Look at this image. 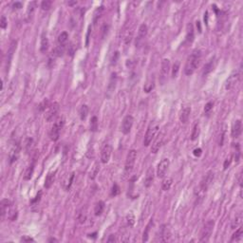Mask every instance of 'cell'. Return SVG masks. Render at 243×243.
Returning a JSON list of instances; mask_svg holds the SVG:
<instances>
[{"label":"cell","mask_w":243,"mask_h":243,"mask_svg":"<svg viewBox=\"0 0 243 243\" xmlns=\"http://www.w3.org/2000/svg\"><path fill=\"white\" fill-rule=\"evenodd\" d=\"M133 123H134V118L131 115H126L123 120L122 126H121V131L124 135H127L130 131H131V128L133 126Z\"/></svg>","instance_id":"cell-9"},{"label":"cell","mask_w":243,"mask_h":243,"mask_svg":"<svg viewBox=\"0 0 243 243\" xmlns=\"http://www.w3.org/2000/svg\"><path fill=\"white\" fill-rule=\"evenodd\" d=\"M12 206V202L11 200H9L8 199H4L0 202V213H1V217L4 218L5 216L8 214V212H10V208Z\"/></svg>","instance_id":"cell-15"},{"label":"cell","mask_w":243,"mask_h":243,"mask_svg":"<svg viewBox=\"0 0 243 243\" xmlns=\"http://www.w3.org/2000/svg\"><path fill=\"white\" fill-rule=\"evenodd\" d=\"M153 226V219H150L149 220V222L147 223V225L143 231V242H146L148 241V236H149V233H150V230Z\"/></svg>","instance_id":"cell-25"},{"label":"cell","mask_w":243,"mask_h":243,"mask_svg":"<svg viewBox=\"0 0 243 243\" xmlns=\"http://www.w3.org/2000/svg\"><path fill=\"white\" fill-rule=\"evenodd\" d=\"M86 217H87V214H86V207H83V208L79 211L78 216H77V218H78L79 223H81V224L85 223L86 220Z\"/></svg>","instance_id":"cell-31"},{"label":"cell","mask_w":243,"mask_h":243,"mask_svg":"<svg viewBox=\"0 0 243 243\" xmlns=\"http://www.w3.org/2000/svg\"><path fill=\"white\" fill-rule=\"evenodd\" d=\"M76 4H77V1H68V5H69V6L76 5Z\"/></svg>","instance_id":"cell-59"},{"label":"cell","mask_w":243,"mask_h":243,"mask_svg":"<svg viewBox=\"0 0 243 243\" xmlns=\"http://www.w3.org/2000/svg\"><path fill=\"white\" fill-rule=\"evenodd\" d=\"M169 164H170V161L168 159H162L159 164H158V167H157V176L159 178H163L168 170V167H169Z\"/></svg>","instance_id":"cell-11"},{"label":"cell","mask_w":243,"mask_h":243,"mask_svg":"<svg viewBox=\"0 0 243 243\" xmlns=\"http://www.w3.org/2000/svg\"><path fill=\"white\" fill-rule=\"evenodd\" d=\"M193 154H194V156H196V157H200L201 154H202L201 148H196L195 150L193 151Z\"/></svg>","instance_id":"cell-53"},{"label":"cell","mask_w":243,"mask_h":243,"mask_svg":"<svg viewBox=\"0 0 243 243\" xmlns=\"http://www.w3.org/2000/svg\"><path fill=\"white\" fill-rule=\"evenodd\" d=\"M88 114V106L86 105H83L79 109V116L82 121L86 120Z\"/></svg>","instance_id":"cell-32"},{"label":"cell","mask_w":243,"mask_h":243,"mask_svg":"<svg viewBox=\"0 0 243 243\" xmlns=\"http://www.w3.org/2000/svg\"><path fill=\"white\" fill-rule=\"evenodd\" d=\"M35 8H36V1H32V2L29 3L28 12H27V13H28V16H30V15L33 13V12H34Z\"/></svg>","instance_id":"cell-45"},{"label":"cell","mask_w":243,"mask_h":243,"mask_svg":"<svg viewBox=\"0 0 243 243\" xmlns=\"http://www.w3.org/2000/svg\"><path fill=\"white\" fill-rule=\"evenodd\" d=\"M21 8H22V3H21V2H15V3H13V9L18 10V9H21Z\"/></svg>","instance_id":"cell-57"},{"label":"cell","mask_w":243,"mask_h":243,"mask_svg":"<svg viewBox=\"0 0 243 243\" xmlns=\"http://www.w3.org/2000/svg\"><path fill=\"white\" fill-rule=\"evenodd\" d=\"M153 181H154V170L152 167H149L146 171V175L144 179V186L146 188H149L152 185Z\"/></svg>","instance_id":"cell-17"},{"label":"cell","mask_w":243,"mask_h":243,"mask_svg":"<svg viewBox=\"0 0 243 243\" xmlns=\"http://www.w3.org/2000/svg\"><path fill=\"white\" fill-rule=\"evenodd\" d=\"M242 236H243V229H242V227L239 226V228H238V229H237V230L233 234L232 238H231V242L240 240V238L242 237Z\"/></svg>","instance_id":"cell-33"},{"label":"cell","mask_w":243,"mask_h":243,"mask_svg":"<svg viewBox=\"0 0 243 243\" xmlns=\"http://www.w3.org/2000/svg\"><path fill=\"white\" fill-rule=\"evenodd\" d=\"M54 180H55V172L49 173L48 176L46 177V180H45V185H44L45 188L46 189H49L52 186Z\"/></svg>","instance_id":"cell-22"},{"label":"cell","mask_w":243,"mask_h":243,"mask_svg":"<svg viewBox=\"0 0 243 243\" xmlns=\"http://www.w3.org/2000/svg\"><path fill=\"white\" fill-rule=\"evenodd\" d=\"M213 107H214V103H213V102H208L206 105H205V106H204V113L206 114V115H209L210 112H211L212 109H213Z\"/></svg>","instance_id":"cell-44"},{"label":"cell","mask_w":243,"mask_h":243,"mask_svg":"<svg viewBox=\"0 0 243 243\" xmlns=\"http://www.w3.org/2000/svg\"><path fill=\"white\" fill-rule=\"evenodd\" d=\"M215 67H216V61L212 59L210 62H208L206 65L204 66V68H203V71H202V75H203L204 77L207 76L210 72H212V71L214 70V68H215Z\"/></svg>","instance_id":"cell-21"},{"label":"cell","mask_w":243,"mask_h":243,"mask_svg":"<svg viewBox=\"0 0 243 243\" xmlns=\"http://www.w3.org/2000/svg\"><path fill=\"white\" fill-rule=\"evenodd\" d=\"M64 125V120L63 119H59L56 121L53 125L51 126L50 130H49V138L52 142H56L59 140L60 137V132L63 128Z\"/></svg>","instance_id":"cell-5"},{"label":"cell","mask_w":243,"mask_h":243,"mask_svg":"<svg viewBox=\"0 0 243 243\" xmlns=\"http://www.w3.org/2000/svg\"><path fill=\"white\" fill-rule=\"evenodd\" d=\"M51 5H52V1H50V0H44L41 3V8L44 11H49L51 8Z\"/></svg>","instance_id":"cell-42"},{"label":"cell","mask_w":243,"mask_h":243,"mask_svg":"<svg viewBox=\"0 0 243 243\" xmlns=\"http://www.w3.org/2000/svg\"><path fill=\"white\" fill-rule=\"evenodd\" d=\"M49 106V102L48 99H45L40 105H39V110L40 111H45L46 108H48Z\"/></svg>","instance_id":"cell-46"},{"label":"cell","mask_w":243,"mask_h":243,"mask_svg":"<svg viewBox=\"0 0 243 243\" xmlns=\"http://www.w3.org/2000/svg\"><path fill=\"white\" fill-rule=\"evenodd\" d=\"M7 25H8V21L6 19V17L4 15L1 16V20H0V27H1L2 30H5L7 28Z\"/></svg>","instance_id":"cell-49"},{"label":"cell","mask_w":243,"mask_h":243,"mask_svg":"<svg viewBox=\"0 0 243 243\" xmlns=\"http://www.w3.org/2000/svg\"><path fill=\"white\" fill-rule=\"evenodd\" d=\"M59 104L54 102L53 104L49 105V106L48 107V110L46 111V114H45V119L47 122H50L56 115L59 112Z\"/></svg>","instance_id":"cell-10"},{"label":"cell","mask_w":243,"mask_h":243,"mask_svg":"<svg viewBox=\"0 0 243 243\" xmlns=\"http://www.w3.org/2000/svg\"><path fill=\"white\" fill-rule=\"evenodd\" d=\"M135 216L132 214V213H129L127 216H126V222H127V225L129 227H132L134 224H135Z\"/></svg>","instance_id":"cell-40"},{"label":"cell","mask_w":243,"mask_h":243,"mask_svg":"<svg viewBox=\"0 0 243 243\" xmlns=\"http://www.w3.org/2000/svg\"><path fill=\"white\" fill-rule=\"evenodd\" d=\"M224 136H225V129H222V131H221V133H220V139H219V143H218V144H219V146H222L223 145V142H224Z\"/></svg>","instance_id":"cell-52"},{"label":"cell","mask_w":243,"mask_h":243,"mask_svg":"<svg viewBox=\"0 0 243 243\" xmlns=\"http://www.w3.org/2000/svg\"><path fill=\"white\" fill-rule=\"evenodd\" d=\"M118 57H119V52L117 51V52H115V53H114L113 57H112V64H115V63L117 62V59H118Z\"/></svg>","instance_id":"cell-56"},{"label":"cell","mask_w":243,"mask_h":243,"mask_svg":"<svg viewBox=\"0 0 243 243\" xmlns=\"http://www.w3.org/2000/svg\"><path fill=\"white\" fill-rule=\"evenodd\" d=\"M105 210V202L103 200H99L96 204H95V207H94V214L95 216L99 217L103 214Z\"/></svg>","instance_id":"cell-26"},{"label":"cell","mask_w":243,"mask_h":243,"mask_svg":"<svg viewBox=\"0 0 243 243\" xmlns=\"http://www.w3.org/2000/svg\"><path fill=\"white\" fill-rule=\"evenodd\" d=\"M190 113H191V108L189 106H186L184 107L181 111H180V121L182 124H186L189 120L190 117Z\"/></svg>","instance_id":"cell-18"},{"label":"cell","mask_w":243,"mask_h":243,"mask_svg":"<svg viewBox=\"0 0 243 243\" xmlns=\"http://www.w3.org/2000/svg\"><path fill=\"white\" fill-rule=\"evenodd\" d=\"M162 143H163V135L161 134V135L158 136V138H157V139L155 140V142L153 143V144H152V146H151V152L154 153V154H156V153L160 150V148L161 147Z\"/></svg>","instance_id":"cell-19"},{"label":"cell","mask_w":243,"mask_h":243,"mask_svg":"<svg viewBox=\"0 0 243 243\" xmlns=\"http://www.w3.org/2000/svg\"><path fill=\"white\" fill-rule=\"evenodd\" d=\"M34 166H35V162L33 161L28 168L27 170L25 172V175H24V180H30L33 175V171H34Z\"/></svg>","instance_id":"cell-29"},{"label":"cell","mask_w":243,"mask_h":243,"mask_svg":"<svg viewBox=\"0 0 243 243\" xmlns=\"http://www.w3.org/2000/svg\"><path fill=\"white\" fill-rule=\"evenodd\" d=\"M199 133H200V129H199V125L198 124H195L194 128H193V131H192V134H191V140L192 141H196L199 136Z\"/></svg>","instance_id":"cell-37"},{"label":"cell","mask_w":243,"mask_h":243,"mask_svg":"<svg viewBox=\"0 0 243 243\" xmlns=\"http://www.w3.org/2000/svg\"><path fill=\"white\" fill-rule=\"evenodd\" d=\"M240 76H241V70L240 69H236L235 71H233V73L229 76V78L226 80V84H225V87L227 90H231L233 89L239 82L240 80Z\"/></svg>","instance_id":"cell-7"},{"label":"cell","mask_w":243,"mask_h":243,"mask_svg":"<svg viewBox=\"0 0 243 243\" xmlns=\"http://www.w3.org/2000/svg\"><path fill=\"white\" fill-rule=\"evenodd\" d=\"M179 70H180V62L177 61V62L174 64L173 68H172V77H173V78H176V77L178 76Z\"/></svg>","instance_id":"cell-43"},{"label":"cell","mask_w":243,"mask_h":243,"mask_svg":"<svg viewBox=\"0 0 243 243\" xmlns=\"http://www.w3.org/2000/svg\"><path fill=\"white\" fill-rule=\"evenodd\" d=\"M214 180V173L212 171H209L206 175H205L199 184V196H202L205 192H206L209 188V186L211 185L212 181Z\"/></svg>","instance_id":"cell-6"},{"label":"cell","mask_w":243,"mask_h":243,"mask_svg":"<svg viewBox=\"0 0 243 243\" xmlns=\"http://www.w3.org/2000/svg\"><path fill=\"white\" fill-rule=\"evenodd\" d=\"M111 153H112V147L109 143H106L104 145L102 152H101V161L103 163H107L110 160L111 157Z\"/></svg>","instance_id":"cell-13"},{"label":"cell","mask_w":243,"mask_h":243,"mask_svg":"<svg viewBox=\"0 0 243 243\" xmlns=\"http://www.w3.org/2000/svg\"><path fill=\"white\" fill-rule=\"evenodd\" d=\"M168 230H167V227L166 225H161V227L160 228V236H159V240L160 241H167L168 238H169V236H167Z\"/></svg>","instance_id":"cell-24"},{"label":"cell","mask_w":243,"mask_h":243,"mask_svg":"<svg viewBox=\"0 0 243 243\" xmlns=\"http://www.w3.org/2000/svg\"><path fill=\"white\" fill-rule=\"evenodd\" d=\"M173 183V180L171 178H165L163 179L162 182H161V189L163 191H168L171 188V185Z\"/></svg>","instance_id":"cell-27"},{"label":"cell","mask_w":243,"mask_h":243,"mask_svg":"<svg viewBox=\"0 0 243 243\" xmlns=\"http://www.w3.org/2000/svg\"><path fill=\"white\" fill-rule=\"evenodd\" d=\"M194 28L193 25L190 23L187 25V32H186V37H185V44H191L194 41Z\"/></svg>","instance_id":"cell-20"},{"label":"cell","mask_w":243,"mask_h":243,"mask_svg":"<svg viewBox=\"0 0 243 243\" xmlns=\"http://www.w3.org/2000/svg\"><path fill=\"white\" fill-rule=\"evenodd\" d=\"M21 241H23V242H34V239L33 238H31V237H30V236H24L23 237H21V239H20Z\"/></svg>","instance_id":"cell-54"},{"label":"cell","mask_w":243,"mask_h":243,"mask_svg":"<svg viewBox=\"0 0 243 243\" xmlns=\"http://www.w3.org/2000/svg\"><path fill=\"white\" fill-rule=\"evenodd\" d=\"M242 133V122L241 120H236L235 121L233 127H232V137L233 138H238Z\"/></svg>","instance_id":"cell-16"},{"label":"cell","mask_w":243,"mask_h":243,"mask_svg":"<svg viewBox=\"0 0 243 243\" xmlns=\"http://www.w3.org/2000/svg\"><path fill=\"white\" fill-rule=\"evenodd\" d=\"M241 223H242V214L241 213H238L236 217L234 218L233 222H232V229H236L238 228L239 226H241Z\"/></svg>","instance_id":"cell-30"},{"label":"cell","mask_w":243,"mask_h":243,"mask_svg":"<svg viewBox=\"0 0 243 243\" xmlns=\"http://www.w3.org/2000/svg\"><path fill=\"white\" fill-rule=\"evenodd\" d=\"M73 180H74V172H72L69 176V178H68V180L65 181L64 183V187H65V190L68 191V189L70 188V186L73 182Z\"/></svg>","instance_id":"cell-38"},{"label":"cell","mask_w":243,"mask_h":243,"mask_svg":"<svg viewBox=\"0 0 243 243\" xmlns=\"http://www.w3.org/2000/svg\"><path fill=\"white\" fill-rule=\"evenodd\" d=\"M170 71V60L164 58L161 62V74H160V83L163 85L165 81L167 80L168 73Z\"/></svg>","instance_id":"cell-8"},{"label":"cell","mask_w":243,"mask_h":243,"mask_svg":"<svg viewBox=\"0 0 243 243\" xmlns=\"http://www.w3.org/2000/svg\"><path fill=\"white\" fill-rule=\"evenodd\" d=\"M20 151H21V146L19 143H16L12 146V148L11 149V151L9 153L10 163H13L18 160V158L20 156Z\"/></svg>","instance_id":"cell-12"},{"label":"cell","mask_w":243,"mask_h":243,"mask_svg":"<svg viewBox=\"0 0 243 243\" xmlns=\"http://www.w3.org/2000/svg\"><path fill=\"white\" fill-rule=\"evenodd\" d=\"M115 240H116V238H115V236H114V235H110V236H109V237L107 238V240H106V241H107V242H114Z\"/></svg>","instance_id":"cell-58"},{"label":"cell","mask_w":243,"mask_h":243,"mask_svg":"<svg viewBox=\"0 0 243 243\" xmlns=\"http://www.w3.org/2000/svg\"><path fill=\"white\" fill-rule=\"evenodd\" d=\"M236 150L235 153V161L237 162L239 161V157H240V146L238 143H236Z\"/></svg>","instance_id":"cell-48"},{"label":"cell","mask_w":243,"mask_h":243,"mask_svg":"<svg viewBox=\"0 0 243 243\" xmlns=\"http://www.w3.org/2000/svg\"><path fill=\"white\" fill-rule=\"evenodd\" d=\"M33 146V141L32 139H28L27 140V143H26V150L27 152H30L31 150V148Z\"/></svg>","instance_id":"cell-50"},{"label":"cell","mask_w":243,"mask_h":243,"mask_svg":"<svg viewBox=\"0 0 243 243\" xmlns=\"http://www.w3.org/2000/svg\"><path fill=\"white\" fill-rule=\"evenodd\" d=\"M115 84H116V73H112V76L110 79V83L108 86V91L112 92L115 88Z\"/></svg>","instance_id":"cell-39"},{"label":"cell","mask_w":243,"mask_h":243,"mask_svg":"<svg viewBox=\"0 0 243 243\" xmlns=\"http://www.w3.org/2000/svg\"><path fill=\"white\" fill-rule=\"evenodd\" d=\"M120 193H121V189L119 187V185L117 183H114L113 186H112V188H111V196L112 197H116Z\"/></svg>","instance_id":"cell-41"},{"label":"cell","mask_w":243,"mask_h":243,"mask_svg":"<svg viewBox=\"0 0 243 243\" xmlns=\"http://www.w3.org/2000/svg\"><path fill=\"white\" fill-rule=\"evenodd\" d=\"M232 159H233V157L231 156V157H229L228 159H226V160H225V161H224V164H223V168H224V170H226L227 168L230 166V164H231V162H232Z\"/></svg>","instance_id":"cell-51"},{"label":"cell","mask_w":243,"mask_h":243,"mask_svg":"<svg viewBox=\"0 0 243 243\" xmlns=\"http://www.w3.org/2000/svg\"><path fill=\"white\" fill-rule=\"evenodd\" d=\"M49 49V39L48 36L46 34V32H43L41 35V46H40V49L42 52H46Z\"/></svg>","instance_id":"cell-23"},{"label":"cell","mask_w":243,"mask_h":243,"mask_svg":"<svg viewBox=\"0 0 243 243\" xmlns=\"http://www.w3.org/2000/svg\"><path fill=\"white\" fill-rule=\"evenodd\" d=\"M147 32H148L147 26L145 24H142L139 28V30H138V36H137V39H136V47H139L141 45L143 40L146 37Z\"/></svg>","instance_id":"cell-14"},{"label":"cell","mask_w":243,"mask_h":243,"mask_svg":"<svg viewBox=\"0 0 243 243\" xmlns=\"http://www.w3.org/2000/svg\"><path fill=\"white\" fill-rule=\"evenodd\" d=\"M41 195H42V192H39V194L35 197V199H33L30 201V203H31V204H34V203H36L37 201H39L40 199H41Z\"/></svg>","instance_id":"cell-55"},{"label":"cell","mask_w":243,"mask_h":243,"mask_svg":"<svg viewBox=\"0 0 243 243\" xmlns=\"http://www.w3.org/2000/svg\"><path fill=\"white\" fill-rule=\"evenodd\" d=\"M201 60V51L199 49H195L192 53L188 56L187 61H186L184 67V72L186 75H192L196 71L198 67L199 66Z\"/></svg>","instance_id":"cell-1"},{"label":"cell","mask_w":243,"mask_h":243,"mask_svg":"<svg viewBox=\"0 0 243 243\" xmlns=\"http://www.w3.org/2000/svg\"><path fill=\"white\" fill-rule=\"evenodd\" d=\"M103 10H104V8H103V7H99V8L96 10V12H95V14H94V23H96V22H97L98 18H100V16H101V13H102Z\"/></svg>","instance_id":"cell-47"},{"label":"cell","mask_w":243,"mask_h":243,"mask_svg":"<svg viewBox=\"0 0 243 243\" xmlns=\"http://www.w3.org/2000/svg\"><path fill=\"white\" fill-rule=\"evenodd\" d=\"M214 226H215V221L213 219L208 220L206 223L204 224V226H203L201 233H200V238H199L200 242H208L209 241L210 236H211L213 230H214Z\"/></svg>","instance_id":"cell-2"},{"label":"cell","mask_w":243,"mask_h":243,"mask_svg":"<svg viewBox=\"0 0 243 243\" xmlns=\"http://www.w3.org/2000/svg\"><path fill=\"white\" fill-rule=\"evenodd\" d=\"M154 86H155L154 79H153V78L148 79V81L146 82V84H145V85H144V86H143V90H144L146 93L150 92V91H151V90L154 88Z\"/></svg>","instance_id":"cell-35"},{"label":"cell","mask_w":243,"mask_h":243,"mask_svg":"<svg viewBox=\"0 0 243 243\" xmlns=\"http://www.w3.org/2000/svg\"><path fill=\"white\" fill-rule=\"evenodd\" d=\"M159 130V124L157 123H152L149 124L146 133L144 135V139H143V145L144 146H148L151 143L152 140L154 139V137L156 136L157 132Z\"/></svg>","instance_id":"cell-3"},{"label":"cell","mask_w":243,"mask_h":243,"mask_svg":"<svg viewBox=\"0 0 243 243\" xmlns=\"http://www.w3.org/2000/svg\"><path fill=\"white\" fill-rule=\"evenodd\" d=\"M49 242H58V240L56 239V238H53V237H51V238H49V240H48Z\"/></svg>","instance_id":"cell-60"},{"label":"cell","mask_w":243,"mask_h":243,"mask_svg":"<svg viewBox=\"0 0 243 243\" xmlns=\"http://www.w3.org/2000/svg\"><path fill=\"white\" fill-rule=\"evenodd\" d=\"M99 126V123H98V118L96 116H93L90 120V130L92 132H96Z\"/></svg>","instance_id":"cell-34"},{"label":"cell","mask_w":243,"mask_h":243,"mask_svg":"<svg viewBox=\"0 0 243 243\" xmlns=\"http://www.w3.org/2000/svg\"><path fill=\"white\" fill-rule=\"evenodd\" d=\"M68 40V33L67 31H63L58 36V45L67 46Z\"/></svg>","instance_id":"cell-28"},{"label":"cell","mask_w":243,"mask_h":243,"mask_svg":"<svg viewBox=\"0 0 243 243\" xmlns=\"http://www.w3.org/2000/svg\"><path fill=\"white\" fill-rule=\"evenodd\" d=\"M136 159H137V151L135 150V149L129 150V152L127 153V156H126L125 165H124V173L125 174H130L132 172L134 165H135Z\"/></svg>","instance_id":"cell-4"},{"label":"cell","mask_w":243,"mask_h":243,"mask_svg":"<svg viewBox=\"0 0 243 243\" xmlns=\"http://www.w3.org/2000/svg\"><path fill=\"white\" fill-rule=\"evenodd\" d=\"M99 173V165L98 163H95L94 165H93V167H91V170L89 171V178L91 180H94L96 178V176L98 175Z\"/></svg>","instance_id":"cell-36"}]
</instances>
